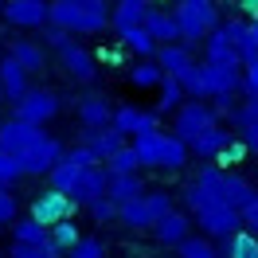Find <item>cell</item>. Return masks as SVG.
Wrapping results in <instances>:
<instances>
[{
  "label": "cell",
  "instance_id": "obj_37",
  "mask_svg": "<svg viewBox=\"0 0 258 258\" xmlns=\"http://www.w3.org/2000/svg\"><path fill=\"white\" fill-rule=\"evenodd\" d=\"M246 153H250V149H246V141H242V137H239V141L231 137V141H227V145L219 149V153H215L211 161H215V168H231V164H239Z\"/></svg>",
  "mask_w": 258,
  "mask_h": 258
},
{
  "label": "cell",
  "instance_id": "obj_30",
  "mask_svg": "<svg viewBox=\"0 0 258 258\" xmlns=\"http://www.w3.org/2000/svg\"><path fill=\"white\" fill-rule=\"evenodd\" d=\"M157 90H161V102H157V110H161V113H172V110L180 106V102L188 98V94H184V86H180V79H176V75H164V79L157 82Z\"/></svg>",
  "mask_w": 258,
  "mask_h": 258
},
{
  "label": "cell",
  "instance_id": "obj_38",
  "mask_svg": "<svg viewBox=\"0 0 258 258\" xmlns=\"http://www.w3.org/2000/svg\"><path fill=\"white\" fill-rule=\"evenodd\" d=\"M176 250H180V258H219V250L208 239H180Z\"/></svg>",
  "mask_w": 258,
  "mask_h": 258
},
{
  "label": "cell",
  "instance_id": "obj_46",
  "mask_svg": "<svg viewBox=\"0 0 258 258\" xmlns=\"http://www.w3.org/2000/svg\"><path fill=\"white\" fill-rule=\"evenodd\" d=\"M242 223L250 227V231H258V196L246 204V208H242Z\"/></svg>",
  "mask_w": 258,
  "mask_h": 258
},
{
  "label": "cell",
  "instance_id": "obj_43",
  "mask_svg": "<svg viewBox=\"0 0 258 258\" xmlns=\"http://www.w3.org/2000/svg\"><path fill=\"white\" fill-rule=\"evenodd\" d=\"M145 204L153 211V219H161L164 211H172V196L164 192V188H157V192H145Z\"/></svg>",
  "mask_w": 258,
  "mask_h": 258
},
{
  "label": "cell",
  "instance_id": "obj_19",
  "mask_svg": "<svg viewBox=\"0 0 258 258\" xmlns=\"http://www.w3.org/2000/svg\"><path fill=\"white\" fill-rule=\"evenodd\" d=\"M0 86H4V102H16V98L28 90V71H24L12 55L0 59Z\"/></svg>",
  "mask_w": 258,
  "mask_h": 258
},
{
  "label": "cell",
  "instance_id": "obj_16",
  "mask_svg": "<svg viewBox=\"0 0 258 258\" xmlns=\"http://www.w3.org/2000/svg\"><path fill=\"white\" fill-rule=\"evenodd\" d=\"M141 28H145L157 43H172V39H180V32H176V16L172 12H164V8H153L149 4L145 8V16H141Z\"/></svg>",
  "mask_w": 258,
  "mask_h": 258
},
{
  "label": "cell",
  "instance_id": "obj_50",
  "mask_svg": "<svg viewBox=\"0 0 258 258\" xmlns=\"http://www.w3.org/2000/svg\"><path fill=\"white\" fill-rule=\"evenodd\" d=\"M149 4H172V0H149Z\"/></svg>",
  "mask_w": 258,
  "mask_h": 258
},
{
  "label": "cell",
  "instance_id": "obj_44",
  "mask_svg": "<svg viewBox=\"0 0 258 258\" xmlns=\"http://www.w3.org/2000/svg\"><path fill=\"white\" fill-rule=\"evenodd\" d=\"M16 219V196H12V188H0V227H8Z\"/></svg>",
  "mask_w": 258,
  "mask_h": 258
},
{
  "label": "cell",
  "instance_id": "obj_39",
  "mask_svg": "<svg viewBox=\"0 0 258 258\" xmlns=\"http://www.w3.org/2000/svg\"><path fill=\"white\" fill-rule=\"evenodd\" d=\"M20 176H24L20 161L12 157V153H4V149H0V188H12V184H16Z\"/></svg>",
  "mask_w": 258,
  "mask_h": 258
},
{
  "label": "cell",
  "instance_id": "obj_2",
  "mask_svg": "<svg viewBox=\"0 0 258 258\" xmlns=\"http://www.w3.org/2000/svg\"><path fill=\"white\" fill-rule=\"evenodd\" d=\"M43 39H47V47L63 59V67H67V75L75 82H82V86H90V82L98 79V59H94V51L90 47H82L79 39L71 32H63V28H55L51 24L47 32H43Z\"/></svg>",
  "mask_w": 258,
  "mask_h": 258
},
{
  "label": "cell",
  "instance_id": "obj_36",
  "mask_svg": "<svg viewBox=\"0 0 258 258\" xmlns=\"http://www.w3.org/2000/svg\"><path fill=\"white\" fill-rule=\"evenodd\" d=\"M12 223H16V227H12L16 242H43V239H47V227L39 223V219H32V215H28V219H20V215H16Z\"/></svg>",
  "mask_w": 258,
  "mask_h": 258
},
{
  "label": "cell",
  "instance_id": "obj_34",
  "mask_svg": "<svg viewBox=\"0 0 258 258\" xmlns=\"http://www.w3.org/2000/svg\"><path fill=\"white\" fill-rule=\"evenodd\" d=\"M47 239L55 242L59 250H71V246H75L82 235H79V223H75V219H59V223L47 227Z\"/></svg>",
  "mask_w": 258,
  "mask_h": 258
},
{
  "label": "cell",
  "instance_id": "obj_13",
  "mask_svg": "<svg viewBox=\"0 0 258 258\" xmlns=\"http://www.w3.org/2000/svg\"><path fill=\"white\" fill-rule=\"evenodd\" d=\"M227 141H231V133H227L219 121H211V125H204V129L192 137V141H188V153H196L200 161H211V157H215V153H219Z\"/></svg>",
  "mask_w": 258,
  "mask_h": 258
},
{
  "label": "cell",
  "instance_id": "obj_27",
  "mask_svg": "<svg viewBox=\"0 0 258 258\" xmlns=\"http://www.w3.org/2000/svg\"><path fill=\"white\" fill-rule=\"evenodd\" d=\"M254 196H258V192H254V188H250L242 176H235V172H227V168H223V204H231L235 211H242L250 200H254Z\"/></svg>",
  "mask_w": 258,
  "mask_h": 258
},
{
  "label": "cell",
  "instance_id": "obj_22",
  "mask_svg": "<svg viewBox=\"0 0 258 258\" xmlns=\"http://www.w3.org/2000/svg\"><path fill=\"white\" fill-rule=\"evenodd\" d=\"M117 219H121L129 231H145V227H153V211H149V204H145V192L133 196V200H125V204H117Z\"/></svg>",
  "mask_w": 258,
  "mask_h": 258
},
{
  "label": "cell",
  "instance_id": "obj_45",
  "mask_svg": "<svg viewBox=\"0 0 258 258\" xmlns=\"http://www.w3.org/2000/svg\"><path fill=\"white\" fill-rule=\"evenodd\" d=\"M242 71H246V75H242V90H246V94H258V55L250 63H242Z\"/></svg>",
  "mask_w": 258,
  "mask_h": 258
},
{
  "label": "cell",
  "instance_id": "obj_15",
  "mask_svg": "<svg viewBox=\"0 0 258 258\" xmlns=\"http://www.w3.org/2000/svg\"><path fill=\"white\" fill-rule=\"evenodd\" d=\"M110 125L117 133H145V129H157V113L153 110H137V106H117L110 117Z\"/></svg>",
  "mask_w": 258,
  "mask_h": 258
},
{
  "label": "cell",
  "instance_id": "obj_1",
  "mask_svg": "<svg viewBox=\"0 0 258 258\" xmlns=\"http://www.w3.org/2000/svg\"><path fill=\"white\" fill-rule=\"evenodd\" d=\"M47 24L71 35H94L110 28L106 0H47Z\"/></svg>",
  "mask_w": 258,
  "mask_h": 258
},
{
  "label": "cell",
  "instance_id": "obj_14",
  "mask_svg": "<svg viewBox=\"0 0 258 258\" xmlns=\"http://www.w3.org/2000/svg\"><path fill=\"white\" fill-rule=\"evenodd\" d=\"M153 59H157V67H161L164 75H180L184 67H192V47L188 43H180V39H172V43H157V51H153Z\"/></svg>",
  "mask_w": 258,
  "mask_h": 258
},
{
  "label": "cell",
  "instance_id": "obj_33",
  "mask_svg": "<svg viewBox=\"0 0 258 258\" xmlns=\"http://www.w3.org/2000/svg\"><path fill=\"white\" fill-rule=\"evenodd\" d=\"M161 79H164V71L157 67V59H141L137 67H129V82H133V86H141V90L157 86Z\"/></svg>",
  "mask_w": 258,
  "mask_h": 258
},
{
  "label": "cell",
  "instance_id": "obj_25",
  "mask_svg": "<svg viewBox=\"0 0 258 258\" xmlns=\"http://www.w3.org/2000/svg\"><path fill=\"white\" fill-rule=\"evenodd\" d=\"M161 129H145V133H133V153H137V161L141 168H157L161 161Z\"/></svg>",
  "mask_w": 258,
  "mask_h": 258
},
{
  "label": "cell",
  "instance_id": "obj_12",
  "mask_svg": "<svg viewBox=\"0 0 258 258\" xmlns=\"http://www.w3.org/2000/svg\"><path fill=\"white\" fill-rule=\"evenodd\" d=\"M39 133H43V125L20 121V117H12V121H0V149H4V153H12V157H20V153L32 145Z\"/></svg>",
  "mask_w": 258,
  "mask_h": 258
},
{
  "label": "cell",
  "instance_id": "obj_3",
  "mask_svg": "<svg viewBox=\"0 0 258 258\" xmlns=\"http://www.w3.org/2000/svg\"><path fill=\"white\" fill-rule=\"evenodd\" d=\"M176 32H180V43H204V35L219 24V8L215 0H176Z\"/></svg>",
  "mask_w": 258,
  "mask_h": 258
},
{
  "label": "cell",
  "instance_id": "obj_51",
  "mask_svg": "<svg viewBox=\"0 0 258 258\" xmlns=\"http://www.w3.org/2000/svg\"><path fill=\"white\" fill-rule=\"evenodd\" d=\"M0 102H4V86H0Z\"/></svg>",
  "mask_w": 258,
  "mask_h": 258
},
{
  "label": "cell",
  "instance_id": "obj_47",
  "mask_svg": "<svg viewBox=\"0 0 258 258\" xmlns=\"http://www.w3.org/2000/svg\"><path fill=\"white\" fill-rule=\"evenodd\" d=\"M242 141H246L250 153H258V121H254V125H242Z\"/></svg>",
  "mask_w": 258,
  "mask_h": 258
},
{
  "label": "cell",
  "instance_id": "obj_41",
  "mask_svg": "<svg viewBox=\"0 0 258 258\" xmlns=\"http://www.w3.org/2000/svg\"><path fill=\"white\" fill-rule=\"evenodd\" d=\"M227 117H231V121H235V125H254L258 121V94H250V102H242V106H235V110L227 113Z\"/></svg>",
  "mask_w": 258,
  "mask_h": 258
},
{
  "label": "cell",
  "instance_id": "obj_8",
  "mask_svg": "<svg viewBox=\"0 0 258 258\" xmlns=\"http://www.w3.org/2000/svg\"><path fill=\"white\" fill-rule=\"evenodd\" d=\"M59 157H63V145H59L55 137H47V133H39L16 161H20V168H24V176H47V168L59 161Z\"/></svg>",
  "mask_w": 258,
  "mask_h": 258
},
{
  "label": "cell",
  "instance_id": "obj_10",
  "mask_svg": "<svg viewBox=\"0 0 258 258\" xmlns=\"http://www.w3.org/2000/svg\"><path fill=\"white\" fill-rule=\"evenodd\" d=\"M0 12L12 28H43L47 24V0H4Z\"/></svg>",
  "mask_w": 258,
  "mask_h": 258
},
{
  "label": "cell",
  "instance_id": "obj_26",
  "mask_svg": "<svg viewBox=\"0 0 258 258\" xmlns=\"http://www.w3.org/2000/svg\"><path fill=\"white\" fill-rule=\"evenodd\" d=\"M149 0H117L110 12V28L113 32H125V28H133V24H141V16H145Z\"/></svg>",
  "mask_w": 258,
  "mask_h": 258
},
{
  "label": "cell",
  "instance_id": "obj_4",
  "mask_svg": "<svg viewBox=\"0 0 258 258\" xmlns=\"http://www.w3.org/2000/svg\"><path fill=\"white\" fill-rule=\"evenodd\" d=\"M215 117H219V113H215V106H211L208 98H192V102L184 98L176 110H172V137H180V141L188 145L196 133L204 125H211Z\"/></svg>",
  "mask_w": 258,
  "mask_h": 258
},
{
  "label": "cell",
  "instance_id": "obj_18",
  "mask_svg": "<svg viewBox=\"0 0 258 258\" xmlns=\"http://www.w3.org/2000/svg\"><path fill=\"white\" fill-rule=\"evenodd\" d=\"M110 117H113L110 98H102V94H86V98H79V121H82L86 129L110 125Z\"/></svg>",
  "mask_w": 258,
  "mask_h": 258
},
{
  "label": "cell",
  "instance_id": "obj_42",
  "mask_svg": "<svg viewBox=\"0 0 258 258\" xmlns=\"http://www.w3.org/2000/svg\"><path fill=\"white\" fill-rule=\"evenodd\" d=\"M86 211L94 215L98 223H110V219H117V204H113L110 196H98V200H90V204H86Z\"/></svg>",
  "mask_w": 258,
  "mask_h": 258
},
{
  "label": "cell",
  "instance_id": "obj_35",
  "mask_svg": "<svg viewBox=\"0 0 258 258\" xmlns=\"http://www.w3.org/2000/svg\"><path fill=\"white\" fill-rule=\"evenodd\" d=\"M106 172H141V161H137L133 145H121V149H113L110 157H106Z\"/></svg>",
  "mask_w": 258,
  "mask_h": 258
},
{
  "label": "cell",
  "instance_id": "obj_32",
  "mask_svg": "<svg viewBox=\"0 0 258 258\" xmlns=\"http://www.w3.org/2000/svg\"><path fill=\"white\" fill-rule=\"evenodd\" d=\"M8 258H63V250L51 239H43V242H16L12 239V254Z\"/></svg>",
  "mask_w": 258,
  "mask_h": 258
},
{
  "label": "cell",
  "instance_id": "obj_52",
  "mask_svg": "<svg viewBox=\"0 0 258 258\" xmlns=\"http://www.w3.org/2000/svg\"><path fill=\"white\" fill-rule=\"evenodd\" d=\"M0 4H4V0H0Z\"/></svg>",
  "mask_w": 258,
  "mask_h": 258
},
{
  "label": "cell",
  "instance_id": "obj_6",
  "mask_svg": "<svg viewBox=\"0 0 258 258\" xmlns=\"http://www.w3.org/2000/svg\"><path fill=\"white\" fill-rule=\"evenodd\" d=\"M75 211H79V200L71 192H59V188H47L32 200V219H39L43 227L59 223V219H75Z\"/></svg>",
  "mask_w": 258,
  "mask_h": 258
},
{
  "label": "cell",
  "instance_id": "obj_7",
  "mask_svg": "<svg viewBox=\"0 0 258 258\" xmlns=\"http://www.w3.org/2000/svg\"><path fill=\"white\" fill-rule=\"evenodd\" d=\"M184 200H188V208H192V211L211 208V204H223V168H215V164L200 168V172H196V180L188 184Z\"/></svg>",
  "mask_w": 258,
  "mask_h": 258
},
{
  "label": "cell",
  "instance_id": "obj_48",
  "mask_svg": "<svg viewBox=\"0 0 258 258\" xmlns=\"http://www.w3.org/2000/svg\"><path fill=\"white\" fill-rule=\"evenodd\" d=\"M239 8L246 12V16H258V0H239Z\"/></svg>",
  "mask_w": 258,
  "mask_h": 258
},
{
  "label": "cell",
  "instance_id": "obj_17",
  "mask_svg": "<svg viewBox=\"0 0 258 258\" xmlns=\"http://www.w3.org/2000/svg\"><path fill=\"white\" fill-rule=\"evenodd\" d=\"M153 235L164 246H176L180 239H188V215L184 211H164L161 219H153Z\"/></svg>",
  "mask_w": 258,
  "mask_h": 258
},
{
  "label": "cell",
  "instance_id": "obj_29",
  "mask_svg": "<svg viewBox=\"0 0 258 258\" xmlns=\"http://www.w3.org/2000/svg\"><path fill=\"white\" fill-rule=\"evenodd\" d=\"M227 246H223V254L227 258H258V235L254 231H231V235H227Z\"/></svg>",
  "mask_w": 258,
  "mask_h": 258
},
{
  "label": "cell",
  "instance_id": "obj_5",
  "mask_svg": "<svg viewBox=\"0 0 258 258\" xmlns=\"http://www.w3.org/2000/svg\"><path fill=\"white\" fill-rule=\"evenodd\" d=\"M12 117H20V121H32V125H47L51 117L59 113V94H51V90H24V94L12 102Z\"/></svg>",
  "mask_w": 258,
  "mask_h": 258
},
{
  "label": "cell",
  "instance_id": "obj_21",
  "mask_svg": "<svg viewBox=\"0 0 258 258\" xmlns=\"http://www.w3.org/2000/svg\"><path fill=\"white\" fill-rule=\"evenodd\" d=\"M82 145H90V153H94L98 161H106L113 149L125 145V133H117L113 125H102V129H86V141Z\"/></svg>",
  "mask_w": 258,
  "mask_h": 258
},
{
  "label": "cell",
  "instance_id": "obj_28",
  "mask_svg": "<svg viewBox=\"0 0 258 258\" xmlns=\"http://www.w3.org/2000/svg\"><path fill=\"white\" fill-rule=\"evenodd\" d=\"M184 164H188V145H184L180 137H172V133H164V137H161V161H157V168L176 172V168H184Z\"/></svg>",
  "mask_w": 258,
  "mask_h": 258
},
{
  "label": "cell",
  "instance_id": "obj_23",
  "mask_svg": "<svg viewBox=\"0 0 258 258\" xmlns=\"http://www.w3.org/2000/svg\"><path fill=\"white\" fill-rule=\"evenodd\" d=\"M8 55H12L28 75H39V71L47 67V51L39 47V43H32V39H16V43L8 47Z\"/></svg>",
  "mask_w": 258,
  "mask_h": 258
},
{
  "label": "cell",
  "instance_id": "obj_9",
  "mask_svg": "<svg viewBox=\"0 0 258 258\" xmlns=\"http://www.w3.org/2000/svg\"><path fill=\"white\" fill-rule=\"evenodd\" d=\"M196 223L204 227L208 239H227L231 231H239V227H242V211H235L231 204H211V208L196 211Z\"/></svg>",
  "mask_w": 258,
  "mask_h": 258
},
{
  "label": "cell",
  "instance_id": "obj_24",
  "mask_svg": "<svg viewBox=\"0 0 258 258\" xmlns=\"http://www.w3.org/2000/svg\"><path fill=\"white\" fill-rule=\"evenodd\" d=\"M176 79H180V86H184V94H188V98H211V75H208V63L184 67Z\"/></svg>",
  "mask_w": 258,
  "mask_h": 258
},
{
  "label": "cell",
  "instance_id": "obj_49",
  "mask_svg": "<svg viewBox=\"0 0 258 258\" xmlns=\"http://www.w3.org/2000/svg\"><path fill=\"white\" fill-rule=\"evenodd\" d=\"M250 43H254V47H258V16L250 20Z\"/></svg>",
  "mask_w": 258,
  "mask_h": 258
},
{
  "label": "cell",
  "instance_id": "obj_40",
  "mask_svg": "<svg viewBox=\"0 0 258 258\" xmlns=\"http://www.w3.org/2000/svg\"><path fill=\"white\" fill-rule=\"evenodd\" d=\"M63 258H106V246L98 239H79L71 250H63Z\"/></svg>",
  "mask_w": 258,
  "mask_h": 258
},
{
  "label": "cell",
  "instance_id": "obj_31",
  "mask_svg": "<svg viewBox=\"0 0 258 258\" xmlns=\"http://www.w3.org/2000/svg\"><path fill=\"white\" fill-rule=\"evenodd\" d=\"M121 39H125V47L129 51H137L141 59H153V51H157V39L141 28V24H133V28H125V32H117Z\"/></svg>",
  "mask_w": 258,
  "mask_h": 258
},
{
  "label": "cell",
  "instance_id": "obj_11",
  "mask_svg": "<svg viewBox=\"0 0 258 258\" xmlns=\"http://www.w3.org/2000/svg\"><path fill=\"white\" fill-rule=\"evenodd\" d=\"M106 184H110V172H106V164H86L79 172V180L71 184V196L79 200V208H86L90 200H98V196H106Z\"/></svg>",
  "mask_w": 258,
  "mask_h": 258
},
{
  "label": "cell",
  "instance_id": "obj_20",
  "mask_svg": "<svg viewBox=\"0 0 258 258\" xmlns=\"http://www.w3.org/2000/svg\"><path fill=\"white\" fill-rule=\"evenodd\" d=\"M145 192V180L141 172H110V184H106V196H110L113 204H125L133 196Z\"/></svg>",
  "mask_w": 258,
  "mask_h": 258
}]
</instances>
